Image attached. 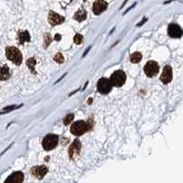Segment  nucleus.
<instances>
[{
	"instance_id": "nucleus-1",
	"label": "nucleus",
	"mask_w": 183,
	"mask_h": 183,
	"mask_svg": "<svg viewBox=\"0 0 183 183\" xmlns=\"http://www.w3.org/2000/svg\"><path fill=\"white\" fill-rule=\"evenodd\" d=\"M6 56L10 62L16 65H20L22 63V54L19 50L16 47H7Z\"/></svg>"
},
{
	"instance_id": "nucleus-21",
	"label": "nucleus",
	"mask_w": 183,
	"mask_h": 183,
	"mask_svg": "<svg viewBox=\"0 0 183 183\" xmlns=\"http://www.w3.org/2000/svg\"><path fill=\"white\" fill-rule=\"evenodd\" d=\"M54 60L56 62H58V63H63V62H64V57H63V55L60 53V52H58L55 56H54Z\"/></svg>"
},
{
	"instance_id": "nucleus-3",
	"label": "nucleus",
	"mask_w": 183,
	"mask_h": 183,
	"mask_svg": "<svg viewBox=\"0 0 183 183\" xmlns=\"http://www.w3.org/2000/svg\"><path fill=\"white\" fill-rule=\"evenodd\" d=\"M110 81L113 84V86L115 87H121L125 84V81H127V75L123 71H115L113 73H112L111 77H110Z\"/></svg>"
},
{
	"instance_id": "nucleus-11",
	"label": "nucleus",
	"mask_w": 183,
	"mask_h": 183,
	"mask_svg": "<svg viewBox=\"0 0 183 183\" xmlns=\"http://www.w3.org/2000/svg\"><path fill=\"white\" fill-rule=\"evenodd\" d=\"M107 3L104 0H97L94 2L92 6V11L95 15H100L101 13H103L104 11L107 9Z\"/></svg>"
},
{
	"instance_id": "nucleus-17",
	"label": "nucleus",
	"mask_w": 183,
	"mask_h": 183,
	"mask_svg": "<svg viewBox=\"0 0 183 183\" xmlns=\"http://www.w3.org/2000/svg\"><path fill=\"white\" fill-rule=\"evenodd\" d=\"M36 60L35 58H30L27 60V66L30 69V71L33 73V74H36V71H35V65H36Z\"/></svg>"
},
{
	"instance_id": "nucleus-24",
	"label": "nucleus",
	"mask_w": 183,
	"mask_h": 183,
	"mask_svg": "<svg viewBox=\"0 0 183 183\" xmlns=\"http://www.w3.org/2000/svg\"><path fill=\"white\" fill-rule=\"evenodd\" d=\"M56 40H60V39H62V36L60 35H59V34H56V36H55V38H54Z\"/></svg>"
},
{
	"instance_id": "nucleus-20",
	"label": "nucleus",
	"mask_w": 183,
	"mask_h": 183,
	"mask_svg": "<svg viewBox=\"0 0 183 183\" xmlns=\"http://www.w3.org/2000/svg\"><path fill=\"white\" fill-rule=\"evenodd\" d=\"M73 118H74V115L73 113H70V115H68L64 117V120H63V123L65 125H70L71 123V121L73 120Z\"/></svg>"
},
{
	"instance_id": "nucleus-23",
	"label": "nucleus",
	"mask_w": 183,
	"mask_h": 183,
	"mask_svg": "<svg viewBox=\"0 0 183 183\" xmlns=\"http://www.w3.org/2000/svg\"><path fill=\"white\" fill-rule=\"evenodd\" d=\"M21 105H19V106H16V105H11V106H9V107H6V108H4L3 109V111L0 113H7V112H10L12 111V110H14L16 108H18L20 107Z\"/></svg>"
},
{
	"instance_id": "nucleus-19",
	"label": "nucleus",
	"mask_w": 183,
	"mask_h": 183,
	"mask_svg": "<svg viewBox=\"0 0 183 183\" xmlns=\"http://www.w3.org/2000/svg\"><path fill=\"white\" fill-rule=\"evenodd\" d=\"M52 39H52V37L51 36L50 33H47V34L44 35V48L47 49L49 47V45L51 43Z\"/></svg>"
},
{
	"instance_id": "nucleus-25",
	"label": "nucleus",
	"mask_w": 183,
	"mask_h": 183,
	"mask_svg": "<svg viewBox=\"0 0 183 183\" xmlns=\"http://www.w3.org/2000/svg\"><path fill=\"white\" fill-rule=\"evenodd\" d=\"M146 18H144V20H143V21H142V22H141L140 24H138V25H137V27H140V26L142 25V24H143L144 22H146Z\"/></svg>"
},
{
	"instance_id": "nucleus-18",
	"label": "nucleus",
	"mask_w": 183,
	"mask_h": 183,
	"mask_svg": "<svg viewBox=\"0 0 183 183\" xmlns=\"http://www.w3.org/2000/svg\"><path fill=\"white\" fill-rule=\"evenodd\" d=\"M142 59V54L140 52H135L130 56V60L132 63H138Z\"/></svg>"
},
{
	"instance_id": "nucleus-2",
	"label": "nucleus",
	"mask_w": 183,
	"mask_h": 183,
	"mask_svg": "<svg viewBox=\"0 0 183 183\" xmlns=\"http://www.w3.org/2000/svg\"><path fill=\"white\" fill-rule=\"evenodd\" d=\"M90 129L89 127V125L86 123V122L79 120L76 121L75 123H73L71 127V132L72 135L74 136H82L85 132H87L88 130Z\"/></svg>"
},
{
	"instance_id": "nucleus-13",
	"label": "nucleus",
	"mask_w": 183,
	"mask_h": 183,
	"mask_svg": "<svg viewBox=\"0 0 183 183\" xmlns=\"http://www.w3.org/2000/svg\"><path fill=\"white\" fill-rule=\"evenodd\" d=\"M24 180V174L20 171H17V172H14L12 173L10 176L7 178L5 180L6 183L7 182H12V183H20Z\"/></svg>"
},
{
	"instance_id": "nucleus-7",
	"label": "nucleus",
	"mask_w": 183,
	"mask_h": 183,
	"mask_svg": "<svg viewBox=\"0 0 183 183\" xmlns=\"http://www.w3.org/2000/svg\"><path fill=\"white\" fill-rule=\"evenodd\" d=\"M81 148H82V144L79 139H75L73 141V143L71 145L70 148H69V156H70L71 159H74L79 156Z\"/></svg>"
},
{
	"instance_id": "nucleus-5",
	"label": "nucleus",
	"mask_w": 183,
	"mask_h": 183,
	"mask_svg": "<svg viewBox=\"0 0 183 183\" xmlns=\"http://www.w3.org/2000/svg\"><path fill=\"white\" fill-rule=\"evenodd\" d=\"M113 84L110 79L107 78H101L97 83V90L102 94H108L112 91Z\"/></svg>"
},
{
	"instance_id": "nucleus-6",
	"label": "nucleus",
	"mask_w": 183,
	"mask_h": 183,
	"mask_svg": "<svg viewBox=\"0 0 183 183\" xmlns=\"http://www.w3.org/2000/svg\"><path fill=\"white\" fill-rule=\"evenodd\" d=\"M158 71H159V66H158L157 62H154V60H150V62H146L144 67V71L146 75L148 77H154L157 75Z\"/></svg>"
},
{
	"instance_id": "nucleus-15",
	"label": "nucleus",
	"mask_w": 183,
	"mask_h": 183,
	"mask_svg": "<svg viewBox=\"0 0 183 183\" xmlns=\"http://www.w3.org/2000/svg\"><path fill=\"white\" fill-rule=\"evenodd\" d=\"M10 70L7 65H3L0 67V81H7L10 78Z\"/></svg>"
},
{
	"instance_id": "nucleus-12",
	"label": "nucleus",
	"mask_w": 183,
	"mask_h": 183,
	"mask_svg": "<svg viewBox=\"0 0 183 183\" xmlns=\"http://www.w3.org/2000/svg\"><path fill=\"white\" fill-rule=\"evenodd\" d=\"M64 18L62 16H60L59 14L55 13L53 11H51L50 14H49V22L51 26H57V25H60L64 22Z\"/></svg>"
},
{
	"instance_id": "nucleus-16",
	"label": "nucleus",
	"mask_w": 183,
	"mask_h": 183,
	"mask_svg": "<svg viewBox=\"0 0 183 183\" xmlns=\"http://www.w3.org/2000/svg\"><path fill=\"white\" fill-rule=\"evenodd\" d=\"M86 18H87V12L83 7H81V9L74 14V17H73V18L77 20L78 22H83V20L86 19Z\"/></svg>"
},
{
	"instance_id": "nucleus-27",
	"label": "nucleus",
	"mask_w": 183,
	"mask_h": 183,
	"mask_svg": "<svg viewBox=\"0 0 183 183\" xmlns=\"http://www.w3.org/2000/svg\"><path fill=\"white\" fill-rule=\"evenodd\" d=\"M83 1H87V0H83Z\"/></svg>"
},
{
	"instance_id": "nucleus-9",
	"label": "nucleus",
	"mask_w": 183,
	"mask_h": 183,
	"mask_svg": "<svg viewBox=\"0 0 183 183\" xmlns=\"http://www.w3.org/2000/svg\"><path fill=\"white\" fill-rule=\"evenodd\" d=\"M30 173L33 175L35 178H39V180H41V178L48 173V168L45 166L33 167V168L30 169Z\"/></svg>"
},
{
	"instance_id": "nucleus-8",
	"label": "nucleus",
	"mask_w": 183,
	"mask_h": 183,
	"mask_svg": "<svg viewBox=\"0 0 183 183\" xmlns=\"http://www.w3.org/2000/svg\"><path fill=\"white\" fill-rule=\"evenodd\" d=\"M168 34L171 38L180 39L183 35V30L178 24H170L168 28Z\"/></svg>"
},
{
	"instance_id": "nucleus-10",
	"label": "nucleus",
	"mask_w": 183,
	"mask_h": 183,
	"mask_svg": "<svg viewBox=\"0 0 183 183\" xmlns=\"http://www.w3.org/2000/svg\"><path fill=\"white\" fill-rule=\"evenodd\" d=\"M172 80V68L169 65H167L163 69V72L160 76V81L164 84H168Z\"/></svg>"
},
{
	"instance_id": "nucleus-26",
	"label": "nucleus",
	"mask_w": 183,
	"mask_h": 183,
	"mask_svg": "<svg viewBox=\"0 0 183 183\" xmlns=\"http://www.w3.org/2000/svg\"><path fill=\"white\" fill-rule=\"evenodd\" d=\"M92 99H89V104H92Z\"/></svg>"
},
{
	"instance_id": "nucleus-4",
	"label": "nucleus",
	"mask_w": 183,
	"mask_h": 183,
	"mask_svg": "<svg viewBox=\"0 0 183 183\" xmlns=\"http://www.w3.org/2000/svg\"><path fill=\"white\" fill-rule=\"evenodd\" d=\"M59 143V137L58 136L50 134L47 135L42 140V146L45 150H51L55 148Z\"/></svg>"
},
{
	"instance_id": "nucleus-14",
	"label": "nucleus",
	"mask_w": 183,
	"mask_h": 183,
	"mask_svg": "<svg viewBox=\"0 0 183 183\" xmlns=\"http://www.w3.org/2000/svg\"><path fill=\"white\" fill-rule=\"evenodd\" d=\"M18 43L20 45H23L26 42H30V35L28 33V30H23V31H19L18 33Z\"/></svg>"
},
{
	"instance_id": "nucleus-22",
	"label": "nucleus",
	"mask_w": 183,
	"mask_h": 183,
	"mask_svg": "<svg viewBox=\"0 0 183 183\" xmlns=\"http://www.w3.org/2000/svg\"><path fill=\"white\" fill-rule=\"evenodd\" d=\"M83 39V37L82 35H81V34H76L74 36V38H73V41H74V43L77 44V45H80V44L82 43Z\"/></svg>"
}]
</instances>
